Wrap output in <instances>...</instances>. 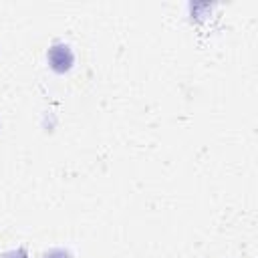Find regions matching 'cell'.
Instances as JSON below:
<instances>
[{"instance_id":"cell-1","label":"cell","mask_w":258,"mask_h":258,"mask_svg":"<svg viewBox=\"0 0 258 258\" xmlns=\"http://www.w3.org/2000/svg\"><path fill=\"white\" fill-rule=\"evenodd\" d=\"M46 58H48L50 69L56 71V73H67V71L73 67V62H75V54H73L71 46L64 44V42L52 44V46L48 48Z\"/></svg>"},{"instance_id":"cell-2","label":"cell","mask_w":258,"mask_h":258,"mask_svg":"<svg viewBox=\"0 0 258 258\" xmlns=\"http://www.w3.org/2000/svg\"><path fill=\"white\" fill-rule=\"evenodd\" d=\"M42 258H71V254L67 250H60V248H54V250H48L44 252Z\"/></svg>"},{"instance_id":"cell-3","label":"cell","mask_w":258,"mask_h":258,"mask_svg":"<svg viewBox=\"0 0 258 258\" xmlns=\"http://www.w3.org/2000/svg\"><path fill=\"white\" fill-rule=\"evenodd\" d=\"M0 258H28V254H26L24 248H16V250H10V252H4Z\"/></svg>"}]
</instances>
